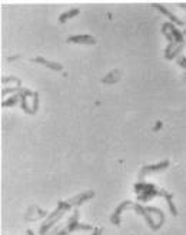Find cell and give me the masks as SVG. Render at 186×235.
Here are the masks:
<instances>
[{
    "mask_svg": "<svg viewBox=\"0 0 186 235\" xmlns=\"http://www.w3.org/2000/svg\"><path fill=\"white\" fill-rule=\"evenodd\" d=\"M75 14H78V9H73V10H70V12H67L66 14H62V16H60V22H63V20H66L67 17H72V16H75Z\"/></svg>",
    "mask_w": 186,
    "mask_h": 235,
    "instance_id": "2",
    "label": "cell"
},
{
    "mask_svg": "<svg viewBox=\"0 0 186 235\" xmlns=\"http://www.w3.org/2000/svg\"><path fill=\"white\" fill-rule=\"evenodd\" d=\"M70 42H85V43H94V40L89 36V35H80L76 38H70Z\"/></svg>",
    "mask_w": 186,
    "mask_h": 235,
    "instance_id": "1",
    "label": "cell"
}]
</instances>
